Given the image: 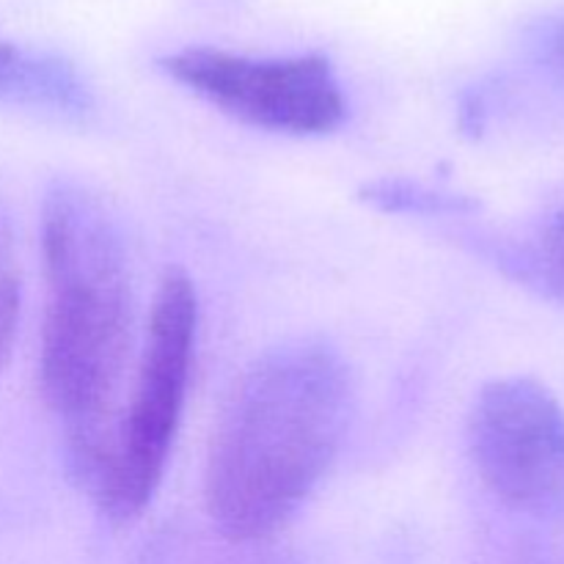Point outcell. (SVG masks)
Segmentation results:
<instances>
[{
  "instance_id": "6da1fadb",
  "label": "cell",
  "mask_w": 564,
  "mask_h": 564,
  "mask_svg": "<svg viewBox=\"0 0 564 564\" xmlns=\"http://www.w3.org/2000/svg\"><path fill=\"white\" fill-rule=\"evenodd\" d=\"M352 419V375L323 339L253 358L231 389L204 471V505L231 543L273 538L334 466Z\"/></svg>"
},
{
  "instance_id": "7a4b0ae2",
  "label": "cell",
  "mask_w": 564,
  "mask_h": 564,
  "mask_svg": "<svg viewBox=\"0 0 564 564\" xmlns=\"http://www.w3.org/2000/svg\"><path fill=\"white\" fill-rule=\"evenodd\" d=\"M42 257L47 303L39 380L64 433L72 474L94 490L132 352L130 257L108 204L77 182H58L44 196Z\"/></svg>"
},
{
  "instance_id": "3957f363",
  "label": "cell",
  "mask_w": 564,
  "mask_h": 564,
  "mask_svg": "<svg viewBox=\"0 0 564 564\" xmlns=\"http://www.w3.org/2000/svg\"><path fill=\"white\" fill-rule=\"evenodd\" d=\"M196 336V284L185 270L169 268L154 292L130 405L116 422L108 460L91 490L108 521L141 518L163 482L185 413Z\"/></svg>"
},
{
  "instance_id": "277c9868",
  "label": "cell",
  "mask_w": 564,
  "mask_h": 564,
  "mask_svg": "<svg viewBox=\"0 0 564 564\" xmlns=\"http://www.w3.org/2000/svg\"><path fill=\"white\" fill-rule=\"evenodd\" d=\"M165 75L242 124L284 135H328L347 119V99L325 55L253 58L185 47L160 61Z\"/></svg>"
},
{
  "instance_id": "5b68a950",
  "label": "cell",
  "mask_w": 564,
  "mask_h": 564,
  "mask_svg": "<svg viewBox=\"0 0 564 564\" xmlns=\"http://www.w3.org/2000/svg\"><path fill=\"white\" fill-rule=\"evenodd\" d=\"M468 449L490 494L523 512L564 507V411L540 380H490L468 413Z\"/></svg>"
},
{
  "instance_id": "8992f818",
  "label": "cell",
  "mask_w": 564,
  "mask_h": 564,
  "mask_svg": "<svg viewBox=\"0 0 564 564\" xmlns=\"http://www.w3.org/2000/svg\"><path fill=\"white\" fill-rule=\"evenodd\" d=\"M22 312V270L9 213L0 204V372L9 364Z\"/></svg>"
},
{
  "instance_id": "52a82bcc",
  "label": "cell",
  "mask_w": 564,
  "mask_h": 564,
  "mask_svg": "<svg viewBox=\"0 0 564 564\" xmlns=\"http://www.w3.org/2000/svg\"><path fill=\"white\" fill-rule=\"evenodd\" d=\"M361 196L369 204H375L383 213H413V215H446L460 213L468 204L460 198L446 196V193H435L430 187L419 185V182L408 180H380L372 182L361 191Z\"/></svg>"
},
{
  "instance_id": "ba28073f",
  "label": "cell",
  "mask_w": 564,
  "mask_h": 564,
  "mask_svg": "<svg viewBox=\"0 0 564 564\" xmlns=\"http://www.w3.org/2000/svg\"><path fill=\"white\" fill-rule=\"evenodd\" d=\"M505 259L527 279L564 290V215H556L554 220L545 224L534 246L510 251Z\"/></svg>"
},
{
  "instance_id": "9c48e42d",
  "label": "cell",
  "mask_w": 564,
  "mask_h": 564,
  "mask_svg": "<svg viewBox=\"0 0 564 564\" xmlns=\"http://www.w3.org/2000/svg\"><path fill=\"white\" fill-rule=\"evenodd\" d=\"M529 47H532V58L564 83V17H554L534 28Z\"/></svg>"
},
{
  "instance_id": "30bf717a",
  "label": "cell",
  "mask_w": 564,
  "mask_h": 564,
  "mask_svg": "<svg viewBox=\"0 0 564 564\" xmlns=\"http://www.w3.org/2000/svg\"><path fill=\"white\" fill-rule=\"evenodd\" d=\"M20 55V50H14L11 44L0 42V77H3V72L9 69L11 64H14V58Z\"/></svg>"
}]
</instances>
